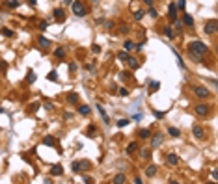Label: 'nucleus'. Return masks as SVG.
<instances>
[{
    "label": "nucleus",
    "instance_id": "f257e3e1",
    "mask_svg": "<svg viewBox=\"0 0 218 184\" xmlns=\"http://www.w3.org/2000/svg\"><path fill=\"white\" fill-rule=\"evenodd\" d=\"M207 50H209L207 45L201 43V41H192V43L188 45V54H190V58L194 61H198V63L203 61V56L207 54Z\"/></svg>",
    "mask_w": 218,
    "mask_h": 184
},
{
    "label": "nucleus",
    "instance_id": "f03ea898",
    "mask_svg": "<svg viewBox=\"0 0 218 184\" xmlns=\"http://www.w3.org/2000/svg\"><path fill=\"white\" fill-rule=\"evenodd\" d=\"M90 160H76L71 164V169L75 173H82V171H86V169H90Z\"/></svg>",
    "mask_w": 218,
    "mask_h": 184
},
{
    "label": "nucleus",
    "instance_id": "7ed1b4c3",
    "mask_svg": "<svg viewBox=\"0 0 218 184\" xmlns=\"http://www.w3.org/2000/svg\"><path fill=\"white\" fill-rule=\"evenodd\" d=\"M71 6H73V13H75L76 17H84V15H86V4H84V2L75 0Z\"/></svg>",
    "mask_w": 218,
    "mask_h": 184
},
{
    "label": "nucleus",
    "instance_id": "20e7f679",
    "mask_svg": "<svg viewBox=\"0 0 218 184\" xmlns=\"http://www.w3.org/2000/svg\"><path fill=\"white\" fill-rule=\"evenodd\" d=\"M151 147H153V149H157V147H160V145H162V141H164V138H162V134H160V132H157V134H151Z\"/></svg>",
    "mask_w": 218,
    "mask_h": 184
},
{
    "label": "nucleus",
    "instance_id": "39448f33",
    "mask_svg": "<svg viewBox=\"0 0 218 184\" xmlns=\"http://www.w3.org/2000/svg\"><path fill=\"white\" fill-rule=\"evenodd\" d=\"M194 95L198 99H207L209 97V89L203 86H194Z\"/></svg>",
    "mask_w": 218,
    "mask_h": 184
},
{
    "label": "nucleus",
    "instance_id": "423d86ee",
    "mask_svg": "<svg viewBox=\"0 0 218 184\" xmlns=\"http://www.w3.org/2000/svg\"><path fill=\"white\" fill-rule=\"evenodd\" d=\"M216 26H218V23H216L214 19H211V20H207V23H205L203 30H205V34H214L216 32Z\"/></svg>",
    "mask_w": 218,
    "mask_h": 184
},
{
    "label": "nucleus",
    "instance_id": "0eeeda50",
    "mask_svg": "<svg viewBox=\"0 0 218 184\" xmlns=\"http://www.w3.org/2000/svg\"><path fill=\"white\" fill-rule=\"evenodd\" d=\"M54 20H56V23H64V20H65V11L62 8L54 9Z\"/></svg>",
    "mask_w": 218,
    "mask_h": 184
},
{
    "label": "nucleus",
    "instance_id": "6e6552de",
    "mask_svg": "<svg viewBox=\"0 0 218 184\" xmlns=\"http://www.w3.org/2000/svg\"><path fill=\"white\" fill-rule=\"evenodd\" d=\"M168 17H170V20H175V19H177V6H175L173 2L168 6Z\"/></svg>",
    "mask_w": 218,
    "mask_h": 184
},
{
    "label": "nucleus",
    "instance_id": "1a4fd4ad",
    "mask_svg": "<svg viewBox=\"0 0 218 184\" xmlns=\"http://www.w3.org/2000/svg\"><path fill=\"white\" fill-rule=\"evenodd\" d=\"M196 114L201 115V117H205L209 114V106L207 104H198V106H196Z\"/></svg>",
    "mask_w": 218,
    "mask_h": 184
},
{
    "label": "nucleus",
    "instance_id": "9d476101",
    "mask_svg": "<svg viewBox=\"0 0 218 184\" xmlns=\"http://www.w3.org/2000/svg\"><path fill=\"white\" fill-rule=\"evenodd\" d=\"M192 132H194V136L198 138V139H203V136H205V130L201 129L200 125H194V129H192Z\"/></svg>",
    "mask_w": 218,
    "mask_h": 184
},
{
    "label": "nucleus",
    "instance_id": "9b49d317",
    "mask_svg": "<svg viewBox=\"0 0 218 184\" xmlns=\"http://www.w3.org/2000/svg\"><path fill=\"white\" fill-rule=\"evenodd\" d=\"M97 110H99V114H101V117H103V121L108 125V123H110V117L106 115V112H104V108L101 106V102H97Z\"/></svg>",
    "mask_w": 218,
    "mask_h": 184
},
{
    "label": "nucleus",
    "instance_id": "f8f14e48",
    "mask_svg": "<svg viewBox=\"0 0 218 184\" xmlns=\"http://www.w3.org/2000/svg\"><path fill=\"white\" fill-rule=\"evenodd\" d=\"M123 48H125V50H127V52H132V50H136V45H134V41H125V43H123Z\"/></svg>",
    "mask_w": 218,
    "mask_h": 184
},
{
    "label": "nucleus",
    "instance_id": "ddd939ff",
    "mask_svg": "<svg viewBox=\"0 0 218 184\" xmlns=\"http://www.w3.org/2000/svg\"><path fill=\"white\" fill-rule=\"evenodd\" d=\"M183 24L185 26H192L194 24V19H192L190 13H185V15H183Z\"/></svg>",
    "mask_w": 218,
    "mask_h": 184
},
{
    "label": "nucleus",
    "instance_id": "4468645a",
    "mask_svg": "<svg viewBox=\"0 0 218 184\" xmlns=\"http://www.w3.org/2000/svg\"><path fill=\"white\" fill-rule=\"evenodd\" d=\"M168 164H170V166H177L179 164V156H177V154H168Z\"/></svg>",
    "mask_w": 218,
    "mask_h": 184
},
{
    "label": "nucleus",
    "instance_id": "2eb2a0df",
    "mask_svg": "<svg viewBox=\"0 0 218 184\" xmlns=\"http://www.w3.org/2000/svg\"><path fill=\"white\" fill-rule=\"evenodd\" d=\"M157 175V166H147L145 167V177H155Z\"/></svg>",
    "mask_w": 218,
    "mask_h": 184
},
{
    "label": "nucleus",
    "instance_id": "dca6fc26",
    "mask_svg": "<svg viewBox=\"0 0 218 184\" xmlns=\"http://www.w3.org/2000/svg\"><path fill=\"white\" fill-rule=\"evenodd\" d=\"M54 56H56V58H58V60H64V58H65V48L58 47V48H56V50H54Z\"/></svg>",
    "mask_w": 218,
    "mask_h": 184
},
{
    "label": "nucleus",
    "instance_id": "f3484780",
    "mask_svg": "<svg viewBox=\"0 0 218 184\" xmlns=\"http://www.w3.org/2000/svg\"><path fill=\"white\" fill-rule=\"evenodd\" d=\"M37 43H39V47H41V48H48V47H51V41H48L47 37H39V39H37Z\"/></svg>",
    "mask_w": 218,
    "mask_h": 184
},
{
    "label": "nucleus",
    "instance_id": "a211bd4d",
    "mask_svg": "<svg viewBox=\"0 0 218 184\" xmlns=\"http://www.w3.org/2000/svg\"><path fill=\"white\" fill-rule=\"evenodd\" d=\"M127 63H129V67H131L132 71H136V69L140 67V63H138V61H136L134 58H131V56H129V60H127Z\"/></svg>",
    "mask_w": 218,
    "mask_h": 184
},
{
    "label": "nucleus",
    "instance_id": "6ab92c4d",
    "mask_svg": "<svg viewBox=\"0 0 218 184\" xmlns=\"http://www.w3.org/2000/svg\"><path fill=\"white\" fill-rule=\"evenodd\" d=\"M67 102L76 104V102H79V95H76V93H67Z\"/></svg>",
    "mask_w": 218,
    "mask_h": 184
},
{
    "label": "nucleus",
    "instance_id": "aec40b11",
    "mask_svg": "<svg viewBox=\"0 0 218 184\" xmlns=\"http://www.w3.org/2000/svg\"><path fill=\"white\" fill-rule=\"evenodd\" d=\"M136 149H138V143H134V141H132V143L127 145V149H125V151H127V154H132V153H136Z\"/></svg>",
    "mask_w": 218,
    "mask_h": 184
},
{
    "label": "nucleus",
    "instance_id": "412c9836",
    "mask_svg": "<svg viewBox=\"0 0 218 184\" xmlns=\"http://www.w3.org/2000/svg\"><path fill=\"white\" fill-rule=\"evenodd\" d=\"M159 88H160V82H157V80H151L149 82V91H151V93H155Z\"/></svg>",
    "mask_w": 218,
    "mask_h": 184
},
{
    "label": "nucleus",
    "instance_id": "4be33fe9",
    "mask_svg": "<svg viewBox=\"0 0 218 184\" xmlns=\"http://www.w3.org/2000/svg\"><path fill=\"white\" fill-rule=\"evenodd\" d=\"M138 136H140V138H149V136H151V130H149V129H140V130H138Z\"/></svg>",
    "mask_w": 218,
    "mask_h": 184
},
{
    "label": "nucleus",
    "instance_id": "5701e85b",
    "mask_svg": "<svg viewBox=\"0 0 218 184\" xmlns=\"http://www.w3.org/2000/svg\"><path fill=\"white\" fill-rule=\"evenodd\" d=\"M168 132H170V136H173V138H179V136H181V130L175 129V126H170V129H168Z\"/></svg>",
    "mask_w": 218,
    "mask_h": 184
},
{
    "label": "nucleus",
    "instance_id": "b1692460",
    "mask_svg": "<svg viewBox=\"0 0 218 184\" xmlns=\"http://www.w3.org/2000/svg\"><path fill=\"white\" fill-rule=\"evenodd\" d=\"M90 112H91L90 106H84V104H82L80 108H79V114H80V115H90Z\"/></svg>",
    "mask_w": 218,
    "mask_h": 184
},
{
    "label": "nucleus",
    "instance_id": "393cba45",
    "mask_svg": "<svg viewBox=\"0 0 218 184\" xmlns=\"http://www.w3.org/2000/svg\"><path fill=\"white\" fill-rule=\"evenodd\" d=\"M26 82H28V84H34V82H36V73H34V71H28Z\"/></svg>",
    "mask_w": 218,
    "mask_h": 184
},
{
    "label": "nucleus",
    "instance_id": "a878e982",
    "mask_svg": "<svg viewBox=\"0 0 218 184\" xmlns=\"http://www.w3.org/2000/svg\"><path fill=\"white\" fill-rule=\"evenodd\" d=\"M43 145L52 147V145H54V138H52V136H45V138H43Z\"/></svg>",
    "mask_w": 218,
    "mask_h": 184
},
{
    "label": "nucleus",
    "instance_id": "bb28decb",
    "mask_svg": "<svg viewBox=\"0 0 218 184\" xmlns=\"http://www.w3.org/2000/svg\"><path fill=\"white\" fill-rule=\"evenodd\" d=\"M117 60H121V61H127V60H129V54H127V50H121V52H117Z\"/></svg>",
    "mask_w": 218,
    "mask_h": 184
},
{
    "label": "nucleus",
    "instance_id": "cd10ccee",
    "mask_svg": "<svg viewBox=\"0 0 218 184\" xmlns=\"http://www.w3.org/2000/svg\"><path fill=\"white\" fill-rule=\"evenodd\" d=\"M114 182H117V184H123V182H125V175H123V173H117V175L114 177Z\"/></svg>",
    "mask_w": 218,
    "mask_h": 184
},
{
    "label": "nucleus",
    "instance_id": "c85d7f7f",
    "mask_svg": "<svg viewBox=\"0 0 218 184\" xmlns=\"http://www.w3.org/2000/svg\"><path fill=\"white\" fill-rule=\"evenodd\" d=\"M47 78L51 82H58V74H56V71H51V73L47 74Z\"/></svg>",
    "mask_w": 218,
    "mask_h": 184
},
{
    "label": "nucleus",
    "instance_id": "c756f323",
    "mask_svg": "<svg viewBox=\"0 0 218 184\" xmlns=\"http://www.w3.org/2000/svg\"><path fill=\"white\" fill-rule=\"evenodd\" d=\"M51 171H52V175H62V173H64V169H62V166H52Z\"/></svg>",
    "mask_w": 218,
    "mask_h": 184
},
{
    "label": "nucleus",
    "instance_id": "7c9ffc66",
    "mask_svg": "<svg viewBox=\"0 0 218 184\" xmlns=\"http://www.w3.org/2000/svg\"><path fill=\"white\" fill-rule=\"evenodd\" d=\"M95 130H97V129H95V125H90V126H88V132H86V134H88L90 138H93V136H95Z\"/></svg>",
    "mask_w": 218,
    "mask_h": 184
},
{
    "label": "nucleus",
    "instance_id": "2f4dec72",
    "mask_svg": "<svg viewBox=\"0 0 218 184\" xmlns=\"http://www.w3.org/2000/svg\"><path fill=\"white\" fill-rule=\"evenodd\" d=\"M2 35H4V37H13V30H10V28H2Z\"/></svg>",
    "mask_w": 218,
    "mask_h": 184
},
{
    "label": "nucleus",
    "instance_id": "473e14b6",
    "mask_svg": "<svg viewBox=\"0 0 218 184\" xmlns=\"http://www.w3.org/2000/svg\"><path fill=\"white\" fill-rule=\"evenodd\" d=\"M164 34H166V37L173 39V30H172V26H166V28H164Z\"/></svg>",
    "mask_w": 218,
    "mask_h": 184
},
{
    "label": "nucleus",
    "instance_id": "72a5a7b5",
    "mask_svg": "<svg viewBox=\"0 0 218 184\" xmlns=\"http://www.w3.org/2000/svg\"><path fill=\"white\" fill-rule=\"evenodd\" d=\"M144 15H145V11H142V9L134 11V19H136V20H142V19H144Z\"/></svg>",
    "mask_w": 218,
    "mask_h": 184
},
{
    "label": "nucleus",
    "instance_id": "f704fd0d",
    "mask_svg": "<svg viewBox=\"0 0 218 184\" xmlns=\"http://www.w3.org/2000/svg\"><path fill=\"white\" fill-rule=\"evenodd\" d=\"M6 6H8V8H17V6H19V0H8V2H6Z\"/></svg>",
    "mask_w": 218,
    "mask_h": 184
},
{
    "label": "nucleus",
    "instance_id": "c9c22d12",
    "mask_svg": "<svg viewBox=\"0 0 218 184\" xmlns=\"http://www.w3.org/2000/svg\"><path fill=\"white\" fill-rule=\"evenodd\" d=\"M173 52H175V50H173ZM175 58H177V63H179V67H183V69H185V61H183V58L179 56V52H175Z\"/></svg>",
    "mask_w": 218,
    "mask_h": 184
},
{
    "label": "nucleus",
    "instance_id": "e433bc0d",
    "mask_svg": "<svg viewBox=\"0 0 218 184\" xmlns=\"http://www.w3.org/2000/svg\"><path fill=\"white\" fill-rule=\"evenodd\" d=\"M127 125H129V119H119V121H117L119 129H123V126H127Z\"/></svg>",
    "mask_w": 218,
    "mask_h": 184
},
{
    "label": "nucleus",
    "instance_id": "4c0bfd02",
    "mask_svg": "<svg viewBox=\"0 0 218 184\" xmlns=\"http://www.w3.org/2000/svg\"><path fill=\"white\" fill-rule=\"evenodd\" d=\"M39 108V102H32L30 106H28V112H36Z\"/></svg>",
    "mask_w": 218,
    "mask_h": 184
},
{
    "label": "nucleus",
    "instance_id": "58836bf2",
    "mask_svg": "<svg viewBox=\"0 0 218 184\" xmlns=\"http://www.w3.org/2000/svg\"><path fill=\"white\" fill-rule=\"evenodd\" d=\"M147 13H149V15H151L153 19H157V17H159V13H157V9H155V8H153V6H151V8H149V11H147Z\"/></svg>",
    "mask_w": 218,
    "mask_h": 184
},
{
    "label": "nucleus",
    "instance_id": "ea45409f",
    "mask_svg": "<svg viewBox=\"0 0 218 184\" xmlns=\"http://www.w3.org/2000/svg\"><path fill=\"white\" fill-rule=\"evenodd\" d=\"M153 115L157 117V119H162V117L166 115V112H153Z\"/></svg>",
    "mask_w": 218,
    "mask_h": 184
},
{
    "label": "nucleus",
    "instance_id": "a19ab883",
    "mask_svg": "<svg viewBox=\"0 0 218 184\" xmlns=\"http://www.w3.org/2000/svg\"><path fill=\"white\" fill-rule=\"evenodd\" d=\"M185 6H186V2H185V0H177V9H183Z\"/></svg>",
    "mask_w": 218,
    "mask_h": 184
},
{
    "label": "nucleus",
    "instance_id": "79ce46f5",
    "mask_svg": "<svg viewBox=\"0 0 218 184\" xmlns=\"http://www.w3.org/2000/svg\"><path fill=\"white\" fill-rule=\"evenodd\" d=\"M173 23H175V28H177V32H181V28H183V23H181V20H177V19H175Z\"/></svg>",
    "mask_w": 218,
    "mask_h": 184
},
{
    "label": "nucleus",
    "instance_id": "37998d69",
    "mask_svg": "<svg viewBox=\"0 0 218 184\" xmlns=\"http://www.w3.org/2000/svg\"><path fill=\"white\" fill-rule=\"evenodd\" d=\"M39 30H41V32L47 30V20H41V23H39Z\"/></svg>",
    "mask_w": 218,
    "mask_h": 184
},
{
    "label": "nucleus",
    "instance_id": "c03bdc74",
    "mask_svg": "<svg viewBox=\"0 0 218 184\" xmlns=\"http://www.w3.org/2000/svg\"><path fill=\"white\" fill-rule=\"evenodd\" d=\"M119 95H121V97H127V95H129V89L121 88V89H119Z\"/></svg>",
    "mask_w": 218,
    "mask_h": 184
},
{
    "label": "nucleus",
    "instance_id": "a18cd8bd",
    "mask_svg": "<svg viewBox=\"0 0 218 184\" xmlns=\"http://www.w3.org/2000/svg\"><path fill=\"white\" fill-rule=\"evenodd\" d=\"M91 52H95V54L101 52V47H99V45H93V47H91Z\"/></svg>",
    "mask_w": 218,
    "mask_h": 184
},
{
    "label": "nucleus",
    "instance_id": "49530a36",
    "mask_svg": "<svg viewBox=\"0 0 218 184\" xmlns=\"http://www.w3.org/2000/svg\"><path fill=\"white\" fill-rule=\"evenodd\" d=\"M121 34H129V26H127V24L121 26Z\"/></svg>",
    "mask_w": 218,
    "mask_h": 184
},
{
    "label": "nucleus",
    "instance_id": "de8ad7c7",
    "mask_svg": "<svg viewBox=\"0 0 218 184\" xmlns=\"http://www.w3.org/2000/svg\"><path fill=\"white\" fill-rule=\"evenodd\" d=\"M144 45H145V41H140V43L136 45V48H138V50H142V48H144Z\"/></svg>",
    "mask_w": 218,
    "mask_h": 184
},
{
    "label": "nucleus",
    "instance_id": "09e8293b",
    "mask_svg": "<svg viewBox=\"0 0 218 184\" xmlns=\"http://www.w3.org/2000/svg\"><path fill=\"white\" fill-rule=\"evenodd\" d=\"M76 67H79L76 63H69V71H76Z\"/></svg>",
    "mask_w": 218,
    "mask_h": 184
},
{
    "label": "nucleus",
    "instance_id": "8fccbe9b",
    "mask_svg": "<svg viewBox=\"0 0 218 184\" xmlns=\"http://www.w3.org/2000/svg\"><path fill=\"white\" fill-rule=\"evenodd\" d=\"M6 67H8V63H6V61H0V71H4Z\"/></svg>",
    "mask_w": 218,
    "mask_h": 184
},
{
    "label": "nucleus",
    "instance_id": "3c124183",
    "mask_svg": "<svg viewBox=\"0 0 218 184\" xmlns=\"http://www.w3.org/2000/svg\"><path fill=\"white\" fill-rule=\"evenodd\" d=\"M144 4L147 6V8H151V6H153V0H144Z\"/></svg>",
    "mask_w": 218,
    "mask_h": 184
},
{
    "label": "nucleus",
    "instance_id": "603ef678",
    "mask_svg": "<svg viewBox=\"0 0 218 184\" xmlns=\"http://www.w3.org/2000/svg\"><path fill=\"white\" fill-rule=\"evenodd\" d=\"M45 108H47V110H52V108H54V106H52L51 102H45Z\"/></svg>",
    "mask_w": 218,
    "mask_h": 184
},
{
    "label": "nucleus",
    "instance_id": "864d4df0",
    "mask_svg": "<svg viewBox=\"0 0 218 184\" xmlns=\"http://www.w3.org/2000/svg\"><path fill=\"white\" fill-rule=\"evenodd\" d=\"M64 117H65V119H71V117H73V114H69V112H65V114H64Z\"/></svg>",
    "mask_w": 218,
    "mask_h": 184
},
{
    "label": "nucleus",
    "instance_id": "5fc2aeb1",
    "mask_svg": "<svg viewBox=\"0 0 218 184\" xmlns=\"http://www.w3.org/2000/svg\"><path fill=\"white\" fill-rule=\"evenodd\" d=\"M73 2H75V0H64V4H65V6H71Z\"/></svg>",
    "mask_w": 218,
    "mask_h": 184
},
{
    "label": "nucleus",
    "instance_id": "6e6d98bb",
    "mask_svg": "<svg viewBox=\"0 0 218 184\" xmlns=\"http://www.w3.org/2000/svg\"><path fill=\"white\" fill-rule=\"evenodd\" d=\"M37 4V0H30V6H36Z\"/></svg>",
    "mask_w": 218,
    "mask_h": 184
}]
</instances>
